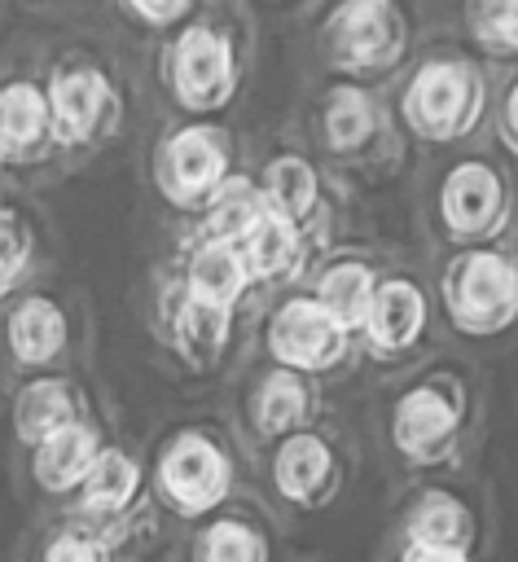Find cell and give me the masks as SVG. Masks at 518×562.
I'll use <instances>...</instances> for the list:
<instances>
[{"label":"cell","mask_w":518,"mask_h":562,"mask_svg":"<svg viewBox=\"0 0 518 562\" xmlns=\"http://www.w3.org/2000/svg\"><path fill=\"white\" fill-rule=\"evenodd\" d=\"M162 83L176 110L193 114L198 123L228 110L241 88V57H237L233 31L206 18H193L189 26H180L162 48Z\"/></svg>","instance_id":"6da1fadb"},{"label":"cell","mask_w":518,"mask_h":562,"mask_svg":"<svg viewBox=\"0 0 518 562\" xmlns=\"http://www.w3.org/2000/svg\"><path fill=\"white\" fill-rule=\"evenodd\" d=\"M237 483L233 452L202 426H180L154 457L149 487L176 518H211Z\"/></svg>","instance_id":"7a4b0ae2"},{"label":"cell","mask_w":518,"mask_h":562,"mask_svg":"<svg viewBox=\"0 0 518 562\" xmlns=\"http://www.w3.org/2000/svg\"><path fill=\"white\" fill-rule=\"evenodd\" d=\"M487 105V83L465 57H435L417 66L404 88V123L421 140H461L478 127Z\"/></svg>","instance_id":"3957f363"},{"label":"cell","mask_w":518,"mask_h":562,"mask_svg":"<svg viewBox=\"0 0 518 562\" xmlns=\"http://www.w3.org/2000/svg\"><path fill=\"white\" fill-rule=\"evenodd\" d=\"M233 180V145L215 123H180L154 145V184L167 206L202 211Z\"/></svg>","instance_id":"277c9868"},{"label":"cell","mask_w":518,"mask_h":562,"mask_svg":"<svg viewBox=\"0 0 518 562\" xmlns=\"http://www.w3.org/2000/svg\"><path fill=\"white\" fill-rule=\"evenodd\" d=\"M44 92H48L57 149H92L110 140L123 119V101H119L110 70L88 57H61L48 70Z\"/></svg>","instance_id":"5b68a950"},{"label":"cell","mask_w":518,"mask_h":562,"mask_svg":"<svg viewBox=\"0 0 518 562\" xmlns=\"http://www.w3.org/2000/svg\"><path fill=\"white\" fill-rule=\"evenodd\" d=\"M448 321L470 338H492L518 321V268L500 250H465L443 277Z\"/></svg>","instance_id":"8992f818"},{"label":"cell","mask_w":518,"mask_h":562,"mask_svg":"<svg viewBox=\"0 0 518 562\" xmlns=\"http://www.w3.org/2000/svg\"><path fill=\"white\" fill-rule=\"evenodd\" d=\"M408 48V22L391 0H351L338 4L325 22V57L334 70L364 79L386 75Z\"/></svg>","instance_id":"52a82bcc"},{"label":"cell","mask_w":518,"mask_h":562,"mask_svg":"<svg viewBox=\"0 0 518 562\" xmlns=\"http://www.w3.org/2000/svg\"><path fill=\"white\" fill-rule=\"evenodd\" d=\"M263 342H268V356L277 360V369H290L303 378L338 369L351 351V334L312 294H290L285 303H277L268 316Z\"/></svg>","instance_id":"ba28073f"},{"label":"cell","mask_w":518,"mask_h":562,"mask_svg":"<svg viewBox=\"0 0 518 562\" xmlns=\"http://www.w3.org/2000/svg\"><path fill=\"white\" fill-rule=\"evenodd\" d=\"M448 382H421L404 391L391 408V443L408 465H439L461 435V400L443 391Z\"/></svg>","instance_id":"9c48e42d"},{"label":"cell","mask_w":518,"mask_h":562,"mask_svg":"<svg viewBox=\"0 0 518 562\" xmlns=\"http://www.w3.org/2000/svg\"><path fill=\"white\" fill-rule=\"evenodd\" d=\"M145 501V470H140V457L127 448V443H105L101 461L92 465V474L83 479V487L75 492V518L110 531L119 540V531L132 522V514L140 509Z\"/></svg>","instance_id":"30bf717a"},{"label":"cell","mask_w":518,"mask_h":562,"mask_svg":"<svg viewBox=\"0 0 518 562\" xmlns=\"http://www.w3.org/2000/svg\"><path fill=\"white\" fill-rule=\"evenodd\" d=\"M505 206H509L505 180L487 162L470 158V162H457L443 176L439 215H443V224L457 241H487L492 233H500V224L509 215Z\"/></svg>","instance_id":"8fae6325"},{"label":"cell","mask_w":518,"mask_h":562,"mask_svg":"<svg viewBox=\"0 0 518 562\" xmlns=\"http://www.w3.org/2000/svg\"><path fill=\"white\" fill-rule=\"evenodd\" d=\"M4 351L18 369L44 373L70 351V312L57 294L26 290L9 312H4Z\"/></svg>","instance_id":"7c38bea8"},{"label":"cell","mask_w":518,"mask_h":562,"mask_svg":"<svg viewBox=\"0 0 518 562\" xmlns=\"http://www.w3.org/2000/svg\"><path fill=\"white\" fill-rule=\"evenodd\" d=\"M338 483H342V465H338V452L325 435L303 430V435H290L272 448V487L285 505L320 509L334 501Z\"/></svg>","instance_id":"4fadbf2b"},{"label":"cell","mask_w":518,"mask_h":562,"mask_svg":"<svg viewBox=\"0 0 518 562\" xmlns=\"http://www.w3.org/2000/svg\"><path fill=\"white\" fill-rule=\"evenodd\" d=\"M158 334L189 369H211V364H219V356L233 338V312L206 307V303L189 299L180 290V281H171L158 294Z\"/></svg>","instance_id":"5bb4252c"},{"label":"cell","mask_w":518,"mask_h":562,"mask_svg":"<svg viewBox=\"0 0 518 562\" xmlns=\"http://www.w3.org/2000/svg\"><path fill=\"white\" fill-rule=\"evenodd\" d=\"M57 149L48 92L40 79L13 75L0 83V167H40Z\"/></svg>","instance_id":"9a60e30c"},{"label":"cell","mask_w":518,"mask_h":562,"mask_svg":"<svg viewBox=\"0 0 518 562\" xmlns=\"http://www.w3.org/2000/svg\"><path fill=\"white\" fill-rule=\"evenodd\" d=\"M105 430L101 422L83 417L66 430H57L53 439H44L40 448H31L26 457V470H31V483L44 492V496H75L83 487V479L92 474V465L101 461L105 452Z\"/></svg>","instance_id":"2e32d148"},{"label":"cell","mask_w":518,"mask_h":562,"mask_svg":"<svg viewBox=\"0 0 518 562\" xmlns=\"http://www.w3.org/2000/svg\"><path fill=\"white\" fill-rule=\"evenodd\" d=\"M83 391L75 378L66 373H35L31 382H22L18 400H13V435L18 443L31 452L44 439H53L57 430L83 422Z\"/></svg>","instance_id":"e0dca14e"},{"label":"cell","mask_w":518,"mask_h":562,"mask_svg":"<svg viewBox=\"0 0 518 562\" xmlns=\"http://www.w3.org/2000/svg\"><path fill=\"white\" fill-rule=\"evenodd\" d=\"M176 281L189 299H198L206 307H219V312H237V303L255 285L241 250L228 246V241H189Z\"/></svg>","instance_id":"ac0fdd59"},{"label":"cell","mask_w":518,"mask_h":562,"mask_svg":"<svg viewBox=\"0 0 518 562\" xmlns=\"http://www.w3.org/2000/svg\"><path fill=\"white\" fill-rule=\"evenodd\" d=\"M426 316H430V303L417 281H408V277L378 281V294H373V307H369L360 334L378 356H399L421 338Z\"/></svg>","instance_id":"d6986e66"},{"label":"cell","mask_w":518,"mask_h":562,"mask_svg":"<svg viewBox=\"0 0 518 562\" xmlns=\"http://www.w3.org/2000/svg\"><path fill=\"white\" fill-rule=\"evenodd\" d=\"M316 413V391L303 373H290V369H268L255 391H250V426L259 439H290V435H303L312 430Z\"/></svg>","instance_id":"ffe728a7"},{"label":"cell","mask_w":518,"mask_h":562,"mask_svg":"<svg viewBox=\"0 0 518 562\" xmlns=\"http://www.w3.org/2000/svg\"><path fill=\"white\" fill-rule=\"evenodd\" d=\"M241 250V259H246V268H250V277L255 281H263V285H285V281H294L299 272H303V263H307V233L299 228V224H290V220H281V215H263L259 220V228L237 246Z\"/></svg>","instance_id":"44dd1931"},{"label":"cell","mask_w":518,"mask_h":562,"mask_svg":"<svg viewBox=\"0 0 518 562\" xmlns=\"http://www.w3.org/2000/svg\"><path fill=\"white\" fill-rule=\"evenodd\" d=\"M259 193H263L272 215L290 220L299 228H307V220L320 211V180H316V167L303 154L268 158V167L259 176Z\"/></svg>","instance_id":"7402d4cb"},{"label":"cell","mask_w":518,"mask_h":562,"mask_svg":"<svg viewBox=\"0 0 518 562\" xmlns=\"http://www.w3.org/2000/svg\"><path fill=\"white\" fill-rule=\"evenodd\" d=\"M268 215V202L259 193V180H246V176H233L206 206H202V220H198V233L193 241H228V246H241L259 220Z\"/></svg>","instance_id":"603a6c76"},{"label":"cell","mask_w":518,"mask_h":562,"mask_svg":"<svg viewBox=\"0 0 518 562\" xmlns=\"http://www.w3.org/2000/svg\"><path fill=\"white\" fill-rule=\"evenodd\" d=\"M373 294H378V272L364 263V259H338L329 263L320 277H316V303L347 329V334H360L364 329V316L373 307Z\"/></svg>","instance_id":"cb8c5ba5"},{"label":"cell","mask_w":518,"mask_h":562,"mask_svg":"<svg viewBox=\"0 0 518 562\" xmlns=\"http://www.w3.org/2000/svg\"><path fill=\"white\" fill-rule=\"evenodd\" d=\"M474 514L448 496V492H430L413 505V514L404 518V544H421V549H452V553H470L474 544Z\"/></svg>","instance_id":"d4e9b609"},{"label":"cell","mask_w":518,"mask_h":562,"mask_svg":"<svg viewBox=\"0 0 518 562\" xmlns=\"http://www.w3.org/2000/svg\"><path fill=\"white\" fill-rule=\"evenodd\" d=\"M189 562H272V544L259 522L224 514L193 531Z\"/></svg>","instance_id":"484cf974"},{"label":"cell","mask_w":518,"mask_h":562,"mask_svg":"<svg viewBox=\"0 0 518 562\" xmlns=\"http://www.w3.org/2000/svg\"><path fill=\"white\" fill-rule=\"evenodd\" d=\"M378 127H382V110H378V101H373L360 83H338V88L325 97L320 132H325V145H329L334 154L360 149Z\"/></svg>","instance_id":"4316f807"},{"label":"cell","mask_w":518,"mask_h":562,"mask_svg":"<svg viewBox=\"0 0 518 562\" xmlns=\"http://www.w3.org/2000/svg\"><path fill=\"white\" fill-rule=\"evenodd\" d=\"M26 562H119V540L110 531L66 514L40 531Z\"/></svg>","instance_id":"83f0119b"},{"label":"cell","mask_w":518,"mask_h":562,"mask_svg":"<svg viewBox=\"0 0 518 562\" xmlns=\"http://www.w3.org/2000/svg\"><path fill=\"white\" fill-rule=\"evenodd\" d=\"M31 263H35V228L13 206H0V303L26 281Z\"/></svg>","instance_id":"f1b7e54d"},{"label":"cell","mask_w":518,"mask_h":562,"mask_svg":"<svg viewBox=\"0 0 518 562\" xmlns=\"http://www.w3.org/2000/svg\"><path fill=\"white\" fill-rule=\"evenodd\" d=\"M470 31L474 40L496 57H518V0H487L470 4Z\"/></svg>","instance_id":"f546056e"},{"label":"cell","mask_w":518,"mask_h":562,"mask_svg":"<svg viewBox=\"0 0 518 562\" xmlns=\"http://www.w3.org/2000/svg\"><path fill=\"white\" fill-rule=\"evenodd\" d=\"M119 18H127L132 26H140V31H154V35H162V31H180V26H189L193 18H198V4L193 0H167V4H149V0H127V4H119Z\"/></svg>","instance_id":"4dcf8cb0"},{"label":"cell","mask_w":518,"mask_h":562,"mask_svg":"<svg viewBox=\"0 0 518 562\" xmlns=\"http://www.w3.org/2000/svg\"><path fill=\"white\" fill-rule=\"evenodd\" d=\"M399 562H474L470 553H452V549H421V544H404Z\"/></svg>","instance_id":"1f68e13d"},{"label":"cell","mask_w":518,"mask_h":562,"mask_svg":"<svg viewBox=\"0 0 518 562\" xmlns=\"http://www.w3.org/2000/svg\"><path fill=\"white\" fill-rule=\"evenodd\" d=\"M500 127H505V140L518 149V83L505 92V114H500Z\"/></svg>","instance_id":"d6a6232c"}]
</instances>
